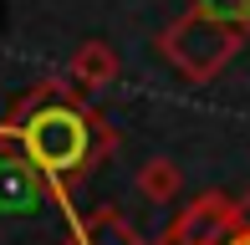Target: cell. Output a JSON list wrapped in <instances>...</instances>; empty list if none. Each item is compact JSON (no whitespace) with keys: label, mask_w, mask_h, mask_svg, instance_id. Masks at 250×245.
<instances>
[{"label":"cell","mask_w":250,"mask_h":245,"mask_svg":"<svg viewBox=\"0 0 250 245\" xmlns=\"http://www.w3.org/2000/svg\"><path fill=\"white\" fill-rule=\"evenodd\" d=\"M0 143H10L36 174H46L56 189H66L118 148V128L66 77H41L0 118Z\"/></svg>","instance_id":"obj_1"},{"label":"cell","mask_w":250,"mask_h":245,"mask_svg":"<svg viewBox=\"0 0 250 245\" xmlns=\"http://www.w3.org/2000/svg\"><path fill=\"white\" fill-rule=\"evenodd\" d=\"M240 41H245V31H230V26H220V20L199 16V10L189 5L168 31H158L153 46H158V57L168 66H179L189 82L204 87V82H214V77L230 66V57L240 51Z\"/></svg>","instance_id":"obj_2"},{"label":"cell","mask_w":250,"mask_h":245,"mask_svg":"<svg viewBox=\"0 0 250 245\" xmlns=\"http://www.w3.org/2000/svg\"><path fill=\"white\" fill-rule=\"evenodd\" d=\"M235 225H240V199L225 189H204L174 215V225L164 230L158 245H220Z\"/></svg>","instance_id":"obj_3"},{"label":"cell","mask_w":250,"mask_h":245,"mask_svg":"<svg viewBox=\"0 0 250 245\" xmlns=\"http://www.w3.org/2000/svg\"><path fill=\"white\" fill-rule=\"evenodd\" d=\"M41 204H56L66 215V225L82 220L66 199V189H56L46 174H36L21 153H0V215H36Z\"/></svg>","instance_id":"obj_4"},{"label":"cell","mask_w":250,"mask_h":245,"mask_svg":"<svg viewBox=\"0 0 250 245\" xmlns=\"http://www.w3.org/2000/svg\"><path fill=\"white\" fill-rule=\"evenodd\" d=\"M118 51L107 46V41H82V46L72 51V61H66V82L77 87V92H102V87L118 82Z\"/></svg>","instance_id":"obj_5"},{"label":"cell","mask_w":250,"mask_h":245,"mask_svg":"<svg viewBox=\"0 0 250 245\" xmlns=\"http://www.w3.org/2000/svg\"><path fill=\"white\" fill-rule=\"evenodd\" d=\"M62 245H148L133 230V220H123L118 209H92V215H82L72 230H66Z\"/></svg>","instance_id":"obj_6"},{"label":"cell","mask_w":250,"mask_h":245,"mask_svg":"<svg viewBox=\"0 0 250 245\" xmlns=\"http://www.w3.org/2000/svg\"><path fill=\"white\" fill-rule=\"evenodd\" d=\"M179 189H184V174H179L174 159H148L138 169V194L148 199V204H174Z\"/></svg>","instance_id":"obj_7"},{"label":"cell","mask_w":250,"mask_h":245,"mask_svg":"<svg viewBox=\"0 0 250 245\" xmlns=\"http://www.w3.org/2000/svg\"><path fill=\"white\" fill-rule=\"evenodd\" d=\"M194 10L230 31H250V0H194Z\"/></svg>","instance_id":"obj_8"},{"label":"cell","mask_w":250,"mask_h":245,"mask_svg":"<svg viewBox=\"0 0 250 245\" xmlns=\"http://www.w3.org/2000/svg\"><path fill=\"white\" fill-rule=\"evenodd\" d=\"M220 245H250V220H245V209H240V225L230 230V235H225Z\"/></svg>","instance_id":"obj_9"}]
</instances>
